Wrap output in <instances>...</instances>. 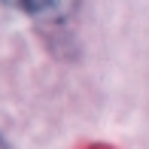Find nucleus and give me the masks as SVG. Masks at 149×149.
<instances>
[{"label": "nucleus", "instance_id": "nucleus-1", "mask_svg": "<svg viewBox=\"0 0 149 149\" xmlns=\"http://www.w3.org/2000/svg\"><path fill=\"white\" fill-rule=\"evenodd\" d=\"M3 3L28 12L37 22H64L76 12L79 0H3Z\"/></svg>", "mask_w": 149, "mask_h": 149}, {"label": "nucleus", "instance_id": "nucleus-2", "mask_svg": "<svg viewBox=\"0 0 149 149\" xmlns=\"http://www.w3.org/2000/svg\"><path fill=\"white\" fill-rule=\"evenodd\" d=\"M0 149H9V146H6V140H3V137H0Z\"/></svg>", "mask_w": 149, "mask_h": 149}]
</instances>
